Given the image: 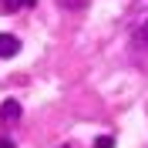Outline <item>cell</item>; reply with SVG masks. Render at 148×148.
Listing matches in <instances>:
<instances>
[{
	"label": "cell",
	"mask_w": 148,
	"mask_h": 148,
	"mask_svg": "<svg viewBox=\"0 0 148 148\" xmlns=\"http://www.w3.org/2000/svg\"><path fill=\"white\" fill-rule=\"evenodd\" d=\"M131 47L135 51H148V10L131 20Z\"/></svg>",
	"instance_id": "cell-1"
},
{
	"label": "cell",
	"mask_w": 148,
	"mask_h": 148,
	"mask_svg": "<svg viewBox=\"0 0 148 148\" xmlns=\"http://www.w3.org/2000/svg\"><path fill=\"white\" fill-rule=\"evenodd\" d=\"M0 121H7V125H14V121H20V101H14V98H7V101L0 104Z\"/></svg>",
	"instance_id": "cell-2"
},
{
	"label": "cell",
	"mask_w": 148,
	"mask_h": 148,
	"mask_svg": "<svg viewBox=\"0 0 148 148\" xmlns=\"http://www.w3.org/2000/svg\"><path fill=\"white\" fill-rule=\"evenodd\" d=\"M20 51V37L14 34H0V57H14Z\"/></svg>",
	"instance_id": "cell-3"
},
{
	"label": "cell",
	"mask_w": 148,
	"mask_h": 148,
	"mask_svg": "<svg viewBox=\"0 0 148 148\" xmlns=\"http://www.w3.org/2000/svg\"><path fill=\"white\" fill-rule=\"evenodd\" d=\"M0 3H3L7 10H20V7H34L37 0H0Z\"/></svg>",
	"instance_id": "cell-4"
},
{
	"label": "cell",
	"mask_w": 148,
	"mask_h": 148,
	"mask_svg": "<svg viewBox=\"0 0 148 148\" xmlns=\"http://www.w3.org/2000/svg\"><path fill=\"white\" fill-rule=\"evenodd\" d=\"M57 3H61L64 10H81L84 3H88V0H57Z\"/></svg>",
	"instance_id": "cell-5"
},
{
	"label": "cell",
	"mask_w": 148,
	"mask_h": 148,
	"mask_svg": "<svg viewBox=\"0 0 148 148\" xmlns=\"http://www.w3.org/2000/svg\"><path fill=\"white\" fill-rule=\"evenodd\" d=\"M94 148H114V138H108V135H104V138L94 141Z\"/></svg>",
	"instance_id": "cell-6"
},
{
	"label": "cell",
	"mask_w": 148,
	"mask_h": 148,
	"mask_svg": "<svg viewBox=\"0 0 148 148\" xmlns=\"http://www.w3.org/2000/svg\"><path fill=\"white\" fill-rule=\"evenodd\" d=\"M0 148H14V141H10V138H0Z\"/></svg>",
	"instance_id": "cell-7"
}]
</instances>
